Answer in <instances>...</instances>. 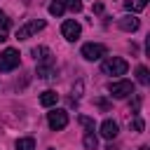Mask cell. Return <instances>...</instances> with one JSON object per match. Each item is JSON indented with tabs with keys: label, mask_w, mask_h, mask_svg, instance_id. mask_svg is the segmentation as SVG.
<instances>
[{
	"label": "cell",
	"mask_w": 150,
	"mask_h": 150,
	"mask_svg": "<svg viewBox=\"0 0 150 150\" xmlns=\"http://www.w3.org/2000/svg\"><path fill=\"white\" fill-rule=\"evenodd\" d=\"M108 54V49H105V45H101V42H87V45H82V56L87 59V61H98V59H103Z\"/></svg>",
	"instance_id": "277c9868"
},
{
	"label": "cell",
	"mask_w": 150,
	"mask_h": 150,
	"mask_svg": "<svg viewBox=\"0 0 150 150\" xmlns=\"http://www.w3.org/2000/svg\"><path fill=\"white\" fill-rule=\"evenodd\" d=\"M108 91L115 98H127V96L134 94V82H129V80H112L108 84Z\"/></svg>",
	"instance_id": "7a4b0ae2"
},
{
	"label": "cell",
	"mask_w": 150,
	"mask_h": 150,
	"mask_svg": "<svg viewBox=\"0 0 150 150\" xmlns=\"http://www.w3.org/2000/svg\"><path fill=\"white\" fill-rule=\"evenodd\" d=\"M131 127H134L136 131H143V120H141V117H134V122H131Z\"/></svg>",
	"instance_id": "44dd1931"
},
{
	"label": "cell",
	"mask_w": 150,
	"mask_h": 150,
	"mask_svg": "<svg viewBox=\"0 0 150 150\" xmlns=\"http://www.w3.org/2000/svg\"><path fill=\"white\" fill-rule=\"evenodd\" d=\"M77 122H80L82 127H87V131H91V129H94V120H91V117H87V115H80V117H77Z\"/></svg>",
	"instance_id": "d6986e66"
},
{
	"label": "cell",
	"mask_w": 150,
	"mask_h": 150,
	"mask_svg": "<svg viewBox=\"0 0 150 150\" xmlns=\"http://www.w3.org/2000/svg\"><path fill=\"white\" fill-rule=\"evenodd\" d=\"M33 56H35V61L40 63V61H47V59H52V52H49L47 47H35V49H33Z\"/></svg>",
	"instance_id": "9a60e30c"
},
{
	"label": "cell",
	"mask_w": 150,
	"mask_h": 150,
	"mask_svg": "<svg viewBox=\"0 0 150 150\" xmlns=\"http://www.w3.org/2000/svg\"><path fill=\"white\" fill-rule=\"evenodd\" d=\"M61 33H63V38H66L68 42H75V40L80 38V33H82V26H80L75 19H66L63 26H61Z\"/></svg>",
	"instance_id": "52a82bcc"
},
{
	"label": "cell",
	"mask_w": 150,
	"mask_h": 150,
	"mask_svg": "<svg viewBox=\"0 0 150 150\" xmlns=\"http://www.w3.org/2000/svg\"><path fill=\"white\" fill-rule=\"evenodd\" d=\"M56 101H59V94H56L54 89H47V91H42V94H40V105H45V108L56 105Z\"/></svg>",
	"instance_id": "8fae6325"
},
{
	"label": "cell",
	"mask_w": 150,
	"mask_h": 150,
	"mask_svg": "<svg viewBox=\"0 0 150 150\" xmlns=\"http://www.w3.org/2000/svg\"><path fill=\"white\" fill-rule=\"evenodd\" d=\"M16 150H35V141H33L30 136L19 138V141H16Z\"/></svg>",
	"instance_id": "2e32d148"
},
{
	"label": "cell",
	"mask_w": 150,
	"mask_h": 150,
	"mask_svg": "<svg viewBox=\"0 0 150 150\" xmlns=\"http://www.w3.org/2000/svg\"><path fill=\"white\" fill-rule=\"evenodd\" d=\"M136 80H138L141 84H148V82H150V77H148V68H145V66H138V70H136Z\"/></svg>",
	"instance_id": "e0dca14e"
},
{
	"label": "cell",
	"mask_w": 150,
	"mask_h": 150,
	"mask_svg": "<svg viewBox=\"0 0 150 150\" xmlns=\"http://www.w3.org/2000/svg\"><path fill=\"white\" fill-rule=\"evenodd\" d=\"M101 70H103L105 75L120 77V75H124V73L129 70V63H127L124 59H120V56H108V59L101 63Z\"/></svg>",
	"instance_id": "6da1fadb"
},
{
	"label": "cell",
	"mask_w": 150,
	"mask_h": 150,
	"mask_svg": "<svg viewBox=\"0 0 150 150\" xmlns=\"http://www.w3.org/2000/svg\"><path fill=\"white\" fill-rule=\"evenodd\" d=\"M63 5L68 9H73V12H82V2L80 0H63Z\"/></svg>",
	"instance_id": "ffe728a7"
},
{
	"label": "cell",
	"mask_w": 150,
	"mask_h": 150,
	"mask_svg": "<svg viewBox=\"0 0 150 150\" xmlns=\"http://www.w3.org/2000/svg\"><path fill=\"white\" fill-rule=\"evenodd\" d=\"M82 143H84V148H87V150H96V148H98V138H96L94 129H91V131H84Z\"/></svg>",
	"instance_id": "4fadbf2b"
},
{
	"label": "cell",
	"mask_w": 150,
	"mask_h": 150,
	"mask_svg": "<svg viewBox=\"0 0 150 150\" xmlns=\"http://www.w3.org/2000/svg\"><path fill=\"white\" fill-rule=\"evenodd\" d=\"M108 150H117V148H112V145H110V148H108Z\"/></svg>",
	"instance_id": "cb8c5ba5"
},
{
	"label": "cell",
	"mask_w": 150,
	"mask_h": 150,
	"mask_svg": "<svg viewBox=\"0 0 150 150\" xmlns=\"http://www.w3.org/2000/svg\"><path fill=\"white\" fill-rule=\"evenodd\" d=\"M49 150H54V148H49Z\"/></svg>",
	"instance_id": "d4e9b609"
},
{
	"label": "cell",
	"mask_w": 150,
	"mask_h": 150,
	"mask_svg": "<svg viewBox=\"0 0 150 150\" xmlns=\"http://www.w3.org/2000/svg\"><path fill=\"white\" fill-rule=\"evenodd\" d=\"M42 28H45V21H42V19H33V21H28V23L19 26L16 38H19V40H28L30 35H35V33H38V30H42Z\"/></svg>",
	"instance_id": "5b68a950"
},
{
	"label": "cell",
	"mask_w": 150,
	"mask_h": 150,
	"mask_svg": "<svg viewBox=\"0 0 150 150\" xmlns=\"http://www.w3.org/2000/svg\"><path fill=\"white\" fill-rule=\"evenodd\" d=\"M63 12H66L63 0H52V2H49V14H52V16H61Z\"/></svg>",
	"instance_id": "5bb4252c"
},
{
	"label": "cell",
	"mask_w": 150,
	"mask_h": 150,
	"mask_svg": "<svg viewBox=\"0 0 150 150\" xmlns=\"http://www.w3.org/2000/svg\"><path fill=\"white\" fill-rule=\"evenodd\" d=\"M5 40H7V33H2V30H0V42H5Z\"/></svg>",
	"instance_id": "7402d4cb"
},
{
	"label": "cell",
	"mask_w": 150,
	"mask_h": 150,
	"mask_svg": "<svg viewBox=\"0 0 150 150\" xmlns=\"http://www.w3.org/2000/svg\"><path fill=\"white\" fill-rule=\"evenodd\" d=\"M138 150H148V148H145V145H143V148H138Z\"/></svg>",
	"instance_id": "603a6c76"
},
{
	"label": "cell",
	"mask_w": 150,
	"mask_h": 150,
	"mask_svg": "<svg viewBox=\"0 0 150 150\" xmlns=\"http://www.w3.org/2000/svg\"><path fill=\"white\" fill-rule=\"evenodd\" d=\"M54 75H56V70H54V59H47V61H40V63H38V77L49 80V77H54Z\"/></svg>",
	"instance_id": "30bf717a"
},
{
	"label": "cell",
	"mask_w": 150,
	"mask_h": 150,
	"mask_svg": "<svg viewBox=\"0 0 150 150\" xmlns=\"http://www.w3.org/2000/svg\"><path fill=\"white\" fill-rule=\"evenodd\" d=\"M124 7H127V12L136 14V12H143L148 7V0H124Z\"/></svg>",
	"instance_id": "7c38bea8"
},
{
	"label": "cell",
	"mask_w": 150,
	"mask_h": 150,
	"mask_svg": "<svg viewBox=\"0 0 150 150\" xmlns=\"http://www.w3.org/2000/svg\"><path fill=\"white\" fill-rule=\"evenodd\" d=\"M117 26H120L122 30H127V33H134V30H138L141 21L136 19V14H127V16H122V19L117 21Z\"/></svg>",
	"instance_id": "9c48e42d"
},
{
	"label": "cell",
	"mask_w": 150,
	"mask_h": 150,
	"mask_svg": "<svg viewBox=\"0 0 150 150\" xmlns=\"http://www.w3.org/2000/svg\"><path fill=\"white\" fill-rule=\"evenodd\" d=\"M103 138H108V141H112V138H117V134H120V127H117V122L115 120H103V124H101V131H98Z\"/></svg>",
	"instance_id": "ba28073f"
},
{
	"label": "cell",
	"mask_w": 150,
	"mask_h": 150,
	"mask_svg": "<svg viewBox=\"0 0 150 150\" xmlns=\"http://www.w3.org/2000/svg\"><path fill=\"white\" fill-rule=\"evenodd\" d=\"M9 26H12V19L0 9V30H2V33H7V28H9Z\"/></svg>",
	"instance_id": "ac0fdd59"
},
{
	"label": "cell",
	"mask_w": 150,
	"mask_h": 150,
	"mask_svg": "<svg viewBox=\"0 0 150 150\" xmlns=\"http://www.w3.org/2000/svg\"><path fill=\"white\" fill-rule=\"evenodd\" d=\"M47 124H49V129H54V131L66 129V124H68V112H66V110H52V112H47Z\"/></svg>",
	"instance_id": "8992f818"
},
{
	"label": "cell",
	"mask_w": 150,
	"mask_h": 150,
	"mask_svg": "<svg viewBox=\"0 0 150 150\" xmlns=\"http://www.w3.org/2000/svg\"><path fill=\"white\" fill-rule=\"evenodd\" d=\"M19 61H21V54L16 52V49H12V47H7L2 54H0V70H14V68H19Z\"/></svg>",
	"instance_id": "3957f363"
}]
</instances>
